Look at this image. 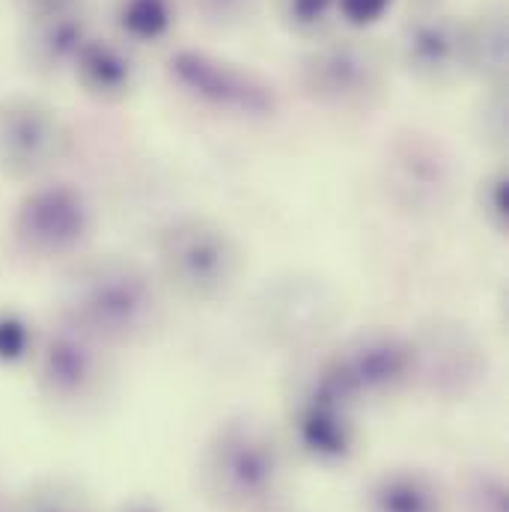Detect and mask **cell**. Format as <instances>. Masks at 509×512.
I'll return each mask as SVG.
<instances>
[{
	"label": "cell",
	"mask_w": 509,
	"mask_h": 512,
	"mask_svg": "<svg viewBox=\"0 0 509 512\" xmlns=\"http://www.w3.org/2000/svg\"><path fill=\"white\" fill-rule=\"evenodd\" d=\"M283 483V453L277 441L248 420L224 423L200 459V486L227 512L265 507Z\"/></svg>",
	"instance_id": "obj_1"
},
{
	"label": "cell",
	"mask_w": 509,
	"mask_h": 512,
	"mask_svg": "<svg viewBox=\"0 0 509 512\" xmlns=\"http://www.w3.org/2000/svg\"><path fill=\"white\" fill-rule=\"evenodd\" d=\"M75 313L84 334L131 343L152 328L158 301L149 277L134 262L102 259L78 277Z\"/></svg>",
	"instance_id": "obj_2"
},
{
	"label": "cell",
	"mask_w": 509,
	"mask_h": 512,
	"mask_svg": "<svg viewBox=\"0 0 509 512\" xmlns=\"http://www.w3.org/2000/svg\"><path fill=\"white\" fill-rule=\"evenodd\" d=\"M417 364L420 355L405 337L370 331L337 349L322 364L313 384L355 408L364 399H384L399 393L414 379Z\"/></svg>",
	"instance_id": "obj_3"
},
{
	"label": "cell",
	"mask_w": 509,
	"mask_h": 512,
	"mask_svg": "<svg viewBox=\"0 0 509 512\" xmlns=\"http://www.w3.org/2000/svg\"><path fill=\"white\" fill-rule=\"evenodd\" d=\"M164 280L188 301L221 298L239 271L236 242L206 218H182L158 239Z\"/></svg>",
	"instance_id": "obj_4"
},
{
	"label": "cell",
	"mask_w": 509,
	"mask_h": 512,
	"mask_svg": "<svg viewBox=\"0 0 509 512\" xmlns=\"http://www.w3.org/2000/svg\"><path fill=\"white\" fill-rule=\"evenodd\" d=\"M301 90L334 111H370L387 84V60L370 39H334L316 45L298 69Z\"/></svg>",
	"instance_id": "obj_5"
},
{
	"label": "cell",
	"mask_w": 509,
	"mask_h": 512,
	"mask_svg": "<svg viewBox=\"0 0 509 512\" xmlns=\"http://www.w3.org/2000/svg\"><path fill=\"white\" fill-rule=\"evenodd\" d=\"M167 75L185 96H191L197 105L215 114L268 120L280 108L277 93L268 81H262L256 72L239 63H230L206 51H173L167 57Z\"/></svg>",
	"instance_id": "obj_6"
},
{
	"label": "cell",
	"mask_w": 509,
	"mask_h": 512,
	"mask_svg": "<svg viewBox=\"0 0 509 512\" xmlns=\"http://www.w3.org/2000/svg\"><path fill=\"white\" fill-rule=\"evenodd\" d=\"M399 60L423 87H453L468 75L465 24L450 15H414L399 33Z\"/></svg>",
	"instance_id": "obj_7"
},
{
	"label": "cell",
	"mask_w": 509,
	"mask_h": 512,
	"mask_svg": "<svg viewBox=\"0 0 509 512\" xmlns=\"http://www.w3.org/2000/svg\"><path fill=\"white\" fill-rule=\"evenodd\" d=\"M66 128L39 102L15 99L0 105V164L12 173H36L66 149Z\"/></svg>",
	"instance_id": "obj_8"
},
{
	"label": "cell",
	"mask_w": 509,
	"mask_h": 512,
	"mask_svg": "<svg viewBox=\"0 0 509 512\" xmlns=\"http://www.w3.org/2000/svg\"><path fill=\"white\" fill-rule=\"evenodd\" d=\"M292 426L298 444L322 462H337L352 453L355 444L352 405L331 396L319 384H310L301 402L295 405Z\"/></svg>",
	"instance_id": "obj_9"
},
{
	"label": "cell",
	"mask_w": 509,
	"mask_h": 512,
	"mask_svg": "<svg viewBox=\"0 0 509 512\" xmlns=\"http://www.w3.org/2000/svg\"><path fill=\"white\" fill-rule=\"evenodd\" d=\"M90 230V212L84 200L69 188H48L39 191L21 218V233L39 251L60 254L75 248Z\"/></svg>",
	"instance_id": "obj_10"
},
{
	"label": "cell",
	"mask_w": 509,
	"mask_h": 512,
	"mask_svg": "<svg viewBox=\"0 0 509 512\" xmlns=\"http://www.w3.org/2000/svg\"><path fill=\"white\" fill-rule=\"evenodd\" d=\"M87 39H93V36H90V24H87L84 12L66 3V6L39 12L36 24L30 30V39H27V54L36 69L57 72V69L75 63V57L87 45Z\"/></svg>",
	"instance_id": "obj_11"
},
{
	"label": "cell",
	"mask_w": 509,
	"mask_h": 512,
	"mask_svg": "<svg viewBox=\"0 0 509 512\" xmlns=\"http://www.w3.org/2000/svg\"><path fill=\"white\" fill-rule=\"evenodd\" d=\"M72 69L90 96L108 99V102L128 96L134 87V78H137V66H134L131 54L111 39H87V45L78 51Z\"/></svg>",
	"instance_id": "obj_12"
},
{
	"label": "cell",
	"mask_w": 509,
	"mask_h": 512,
	"mask_svg": "<svg viewBox=\"0 0 509 512\" xmlns=\"http://www.w3.org/2000/svg\"><path fill=\"white\" fill-rule=\"evenodd\" d=\"M99 382V358L81 337H60L48 346L42 364V384L63 402L84 399Z\"/></svg>",
	"instance_id": "obj_13"
},
{
	"label": "cell",
	"mask_w": 509,
	"mask_h": 512,
	"mask_svg": "<svg viewBox=\"0 0 509 512\" xmlns=\"http://www.w3.org/2000/svg\"><path fill=\"white\" fill-rule=\"evenodd\" d=\"M367 512H444V495L423 471H387L367 492Z\"/></svg>",
	"instance_id": "obj_14"
},
{
	"label": "cell",
	"mask_w": 509,
	"mask_h": 512,
	"mask_svg": "<svg viewBox=\"0 0 509 512\" xmlns=\"http://www.w3.org/2000/svg\"><path fill=\"white\" fill-rule=\"evenodd\" d=\"M468 72L501 84L507 78V21L504 12H486L465 24Z\"/></svg>",
	"instance_id": "obj_15"
},
{
	"label": "cell",
	"mask_w": 509,
	"mask_h": 512,
	"mask_svg": "<svg viewBox=\"0 0 509 512\" xmlns=\"http://www.w3.org/2000/svg\"><path fill=\"white\" fill-rule=\"evenodd\" d=\"M117 24L134 42H158L173 27V0H120Z\"/></svg>",
	"instance_id": "obj_16"
},
{
	"label": "cell",
	"mask_w": 509,
	"mask_h": 512,
	"mask_svg": "<svg viewBox=\"0 0 509 512\" xmlns=\"http://www.w3.org/2000/svg\"><path fill=\"white\" fill-rule=\"evenodd\" d=\"M274 9L298 36H322L337 18V0H274Z\"/></svg>",
	"instance_id": "obj_17"
},
{
	"label": "cell",
	"mask_w": 509,
	"mask_h": 512,
	"mask_svg": "<svg viewBox=\"0 0 509 512\" xmlns=\"http://www.w3.org/2000/svg\"><path fill=\"white\" fill-rule=\"evenodd\" d=\"M480 206H483V215L486 221L504 233L509 221V182L507 173H495L483 182V191H480Z\"/></svg>",
	"instance_id": "obj_18"
},
{
	"label": "cell",
	"mask_w": 509,
	"mask_h": 512,
	"mask_svg": "<svg viewBox=\"0 0 509 512\" xmlns=\"http://www.w3.org/2000/svg\"><path fill=\"white\" fill-rule=\"evenodd\" d=\"M393 0H337V18L352 27H370L382 21Z\"/></svg>",
	"instance_id": "obj_19"
},
{
	"label": "cell",
	"mask_w": 509,
	"mask_h": 512,
	"mask_svg": "<svg viewBox=\"0 0 509 512\" xmlns=\"http://www.w3.org/2000/svg\"><path fill=\"white\" fill-rule=\"evenodd\" d=\"M194 6L212 21H236L251 12L254 0H194Z\"/></svg>",
	"instance_id": "obj_20"
},
{
	"label": "cell",
	"mask_w": 509,
	"mask_h": 512,
	"mask_svg": "<svg viewBox=\"0 0 509 512\" xmlns=\"http://www.w3.org/2000/svg\"><path fill=\"white\" fill-rule=\"evenodd\" d=\"M39 12H45V9H57V6H66L69 0H30Z\"/></svg>",
	"instance_id": "obj_21"
},
{
	"label": "cell",
	"mask_w": 509,
	"mask_h": 512,
	"mask_svg": "<svg viewBox=\"0 0 509 512\" xmlns=\"http://www.w3.org/2000/svg\"><path fill=\"white\" fill-rule=\"evenodd\" d=\"M126 512H158L155 507H149V504H131Z\"/></svg>",
	"instance_id": "obj_22"
},
{
	"label": "cell",
	"mask_w": 509,
	"mask_h": 512,
	"mask_svg": "<svg viewBox=\"0 0 509 512\" xmlns=\"http://www.w3.org/2000/svg\"><path fill=\"white\" fill-rule=\"evenodd\" d=\"M42 512H69V510H60V507H51V510H42Z\"/></svg>",
	"instance_id": "obj_23"
}]
</instances>
